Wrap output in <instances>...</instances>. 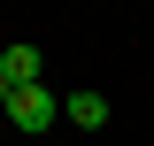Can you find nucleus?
Listing matches in <instances>:
<instances>
[{
  "mask_svg": "<svg viewBox=\"0 0 154 146\" xmlns=\"http://www.w3.org/2000/svg\"><path fill=\"white\" fill-rule=\"evenodd\" d=\"M8 92H16V85H8V77H0V108H8Z\"/></svg>",
  "mask_w": 154,
  "mask_h": 146,
  "instance_id": "obj_4",
  "label": "nucleus"
},
{
  "mask_svg": "<svg viewBox=\"0 0 154 146\" xmlns=\"http://www.w3.org/2000/svg\"><path fill=\"white\" fill-rule=\"evenodd\" d=\"M62 115H69L77 131H100V123H108V100H100V92H69V100H62Z\"/></svg>",
  "mask_w": 154,
  "mask_h": 146,
  "instance_id": "obj_3",
  "label": "nucleus"
},
{
  "mask_svg": "<svg viewBox=\"0 0 154 146\" xmlns=\"http://www.w3.org/2000/svg\"><path fill=\"white\" fill-rule=\"evenodd\" d=\"M38 69H46V54H38L31 38H16V46L0 54V77H8V85H38Z\"/></svg>",
  "mask_w": 154,
  "mask_h": 146,
  "instance_id": "obj_2",
  "label": "nucleus"
},
{
  "mask_svg": "<svg viewBox=\"0 0 154 146\" xmlns=\"http://www.w3.org/2000/svg\"><path fill=\"white\" fill-rule=\"evenodd\" d=\"M0 115H8V123H16V131H46V123H54V115H62V100H54V92H46V85H16V92H8V108H0Z\"/></svg>",
  "mask_w": 154,
  "mask_h": 146,
  "instance_id": "obj_1",
  "label": "nucleus"
}]
</instances>
